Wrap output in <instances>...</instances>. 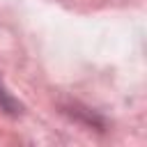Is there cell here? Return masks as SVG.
<instances>
[{
  "label": "cell",
  "instance_id": "6da1fadb",
  "mask_svg": "<svg viewBox=\"0 0 147 147\" xmlns=\"http://www.w3.org/2000/svg\"><path fill=\"white\" fill-rule=\"evenodd\" d=\"M0 108L5 110V113H9V115H16V113H21V106H18V101L7 92V87L2 85V80H0Z\"/></svg>",
  "mask_w": 147,
  "mask_h": 147
}]
</instances>
